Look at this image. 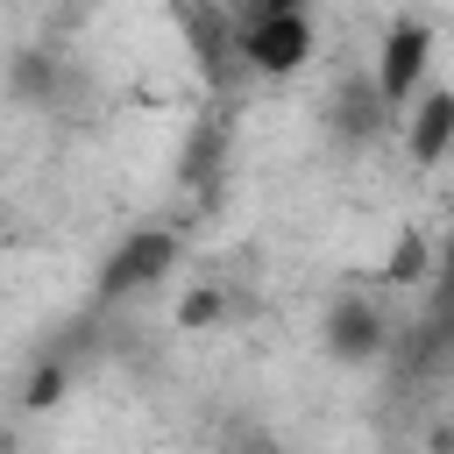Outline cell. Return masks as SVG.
Listing matches in <instances>:
<instances>
[{
  "mask_svg": "<svg viewBox=\"0 0 454 454\" xmlns=\"http://www.w3.org/2000/svg\"><path fill=\"white\" fill-rule=\"evenodd\" d=\"M440 298H454V248H447V291H440Z\"/></svg>",
  "mask_w": 454,
  "mask_h": 454,
  "instance_id": "12",
  "label": "cell"
},
{
  "mask_svg": "<svg viewBox=\"0 0 454 454\" xmlns=\"http://www.w3.org/2000/svg\"><path fill=\"white\" fill-rule=\"evenodd\" d=\"M326 114H333V135H340V142H369V135L383 128L390 99H383V85H376V78H348V85L333 92V106H326Z\"/></svg>",
  "mask_w": 454,
  "mask_h": 454,
  "instance_id": "5",
  "label": "cell"
},
{
  "mask_svg": "<svg viewBox=\"0 0 454 454\" xmlns=\"http://www.w3.org/2000/svg\"><path fill=\"white\" fill-rule=\"evenodd\" d=\"M14 92H43V99H57V57H21L14 64Z\"/></svg>",
  "mask_w": 454,
  "mask_h": 454,
  "instance_id": "8",
  "label": "cell"
},
{
  "mask_svg": "<svg viewBox=\"0 0 454 454\" xmlns=\"http://www.w3.org/2000/svg\"><path fill=\"white\" fill-rule=\"evenodd\" d=\"M454 142V92H426V106L411 114V156L419 163H440Z\"/></svg>",
  "mask_w": 454,
  "mask_h": 454,
  "instance_id": "6",
  "label": "cell"
},
{
  "mask_svg": "<svg viewBox=\"0 0 454 454\" xmlns=\"http://www.w3.org/2000/svg\"><path fill=\"white\" fill-rule=\"evenodd\" d=\"M419 262H426V248H419V234H404V241L390 248V262H383V277H390V284H411V277H419Z\"/></svg>",
  "mask_w": 454,
  "mask_h": 454,
  "instance_id": "9",
  "label": "cell"
},
{
  "mask_svg": "<svg viewBox=\"0 0 454 454\" xmlns=\"http://www.w3.org/2000/svg\"><path fill=\"white\" fill-rule=\"evenodd\" d=\"M376 348H383V319H376V305L355 298V291H340V298L326 305V355H333V362H369Z\"/></svg>",
  "mask_w": 454,
  "mask_h": 454,
  "instance_id": "4",
  "label": "cell"
},
{
  "mask_svg": "<svg viewBox=\"0 0 454 454\" xmlns=\"http://www.w3.org/2000/svg\"><path fill=\"white\" fill-rule=\"evenodd\" d=\"M262 14H305V0H262Z\"/></svg>",
  "mask_w": 454,
  "mask_h": 454,
  "instance_id": "11",
  "label": "cell"
},
{
  "mask_svg": "<svg viewBox=\"0 0 454 454\" xmlns=\"http://www.w3.org/2000/svg\"><path fill=\"white\" fill-rule=\"evenodd\" d=\"M248 454H284V447H248Z\"/></svg>",
  "mask_w": 454,
  "mask_h": 454,
  "instance_id": "13",
  "label": "cell"
},
{
  "mask_svg": "<svg viewBox=\"0 0 454 454\" xmlns=\"http://www.w3.org/2000/svg\"><path fill=\"white\" fill-rule=\"evenodd\" d=\"M64 383H71V369H64V362L50 355V362H43L35 376H28V390H21V404H28V411H50V404L64 397Z\"/></svg>",
  "mask_w": 454,
  "mask_h": 454,
  "instance_id": "7",
  "label": "cell"
},
{
  "mask_svg": "<svg viewBox=\"0 0 454 454\" xmlns=\"http://www.w3.org/2000/svg\"><path fill=\"white\" fill-rule=\"evenodd\" d=\"M170 262H177V234H170V227H142V234H128V241L106 255V270H99V298H128V291L170 277Z\"/></svg>",
  "mask_w": 454,
  "mask_h": 454,
  "instance_id": "1",
  "label": "cell"
},
{
  "mask_svg": "<svg viewBox=\"0 0 454 454\" xmlns=\"http://www.w3.org/2000/svg\"><path fill=\"white\" fill-rule=\"evenodd\" d=\"M241 57L255 64V71H298L305 57H312V21L305 14H255L248 28H241Z\"/></svg>",
  "mask_w": 454,
  "mask_h": 454,
  "instance_id": "2",
  "label": "cell"
},
{
  "mask_svg": "<svg viewBox=\"0 0 454 454\" xmlns=\"http://www.w3.org/2000/svg\"><path fill=\"white\" fill-rule=\"evenodd\" d=\"M426 57H433V35H426V21H397V28L383 35V50H376V85H383L390 114L411 99V85H419Z\"/></svg>",
  "mask_w": 454,
  "mask_h": 454,
  "instance_id": "3",
  "label": "cell"
},
{
  "mask_svg": "<svg viewBox=\"0 0 454 454\" xmlns=\"http://www.w3.org/2000/svg\"><path fill=\"white\" fill-rule=\"evenodd\" d=\"M220 312H227V291H192V298H184V312H177V319H184V326H213V319H220Z\"/></svg>",
  "mask_w": 454,
  "mask_h": 454,
  "instance_id": "10",
  "label": "cell"
}]
</instances>
